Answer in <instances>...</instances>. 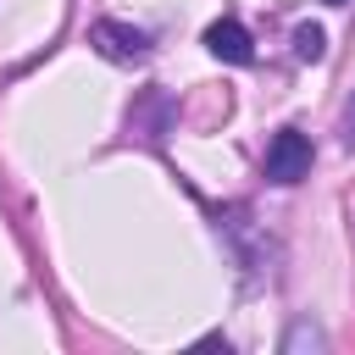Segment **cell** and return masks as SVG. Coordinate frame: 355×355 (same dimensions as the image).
<instances>
[{"label": "cell", "instance_id": "1", "mask_svg": "<svg viewBox=\"0 0 355 355\" xmlns=\"http://www.w3.org/2000/svg\"><path fill=\"white\" fill-rule=\"evenodd\" d=\"M311 161H316V150H311V139L300 133V128H277L272 133V144H266V183H277V189H288V183H300V178H311Z\"/></svg>", "mask_w": 355, "mask_h": 355}, {"label": "cell", "instance_id": "2", "mask_svg": "<svg viewBox=\"0 0 355 355\" xmlns=\"http://www.w3.org/2000/svg\"><path fill=\"white\" fill-rule=\"evenodd\" d=\"M89 44H94L105 61H116V67H139V61H150V33L133 28V22H116V17L89 22Z\"/></svg>", "mask_w": 355, "mask_h": 355}, {"label": "cell", "instance_id": "3", "mask_svg": "<svg viewBox=\"0 0 355 355\" xmlns=\"http://www.w3.org/2000/svg\"><path fill=\"white\" fill-rule=\"evenodd\" d=\"M172 116H178L172 94H161V89H144V94L133 100V111H128V133H139V139L161 144V139L172 133Z\"/></svg>", "mask_w": 355, "mask_h": 355}, {"label": "cell", "instance_id": "4", "mask_svg": "<svg viewBox=\"0 0 355 355\" xmlns=\"http://www.w3.org/2000/svg\"><path fill=\"white\" fill-rule=\"evenodd\" d=\"M205 50H211L216 61H227V67H250V61H255V39H250V28L233 22V17H216V22L205 28Z\"/></svg>", "mask_w": 355, "mask_h": 355}, {"label": "cell", "instance_id": "5", "mask_svg": "<svg viewBox=\"0 0 355 355\" xmlns=\"http://www.w3.org/2000/svg\"><path fill=\"white\" fill-rule=\"evenodd\" d=\"M300 349H327V333H322L316 322H305V316L283 333V355H300Z\"/></svg>", "mask_w": 355, "mask_h": 355}, {"label": "cell", "instance_id": "6", "mask_svg": "<svg viewBox=\"0 0 355 355\" xmlns=\"http://www.w3.org/2000/svg\"><path fill=\"white\" fill-rule=\"evenodd\" d=\"M294 55H300V61H322V55H327V33H322L316 22H300V28H294Z\"/></svg>", "mask_w": 355, "mask_h": 355}, {"label": "cell", "instance_id": "7", "mask_svg": "<svg viewBox=\"0 0 355 355\" xmlns=\"http://www.w3.org/2000/svg\"><path fill=\"white\" fill-rule=\"evenodd\" d=\"M338 139H344V144L355 150V94L344 100V116H338Z\"/></svg>", "mask_w": 355, "mask_h": 355}, {"label": "cell", "instance_id": "8", "mask_svg": "<svg viewBox=\"0 0 355 355\" xmlns=\"http://www.w3.org/2000/svg\"><path fill=\"white\" fill-rule=\"evenodd\" d=\"M322 6H344V0H322Z\"/></svg>", "mask_w": 355, "mask_h": 355}]
</instances>
